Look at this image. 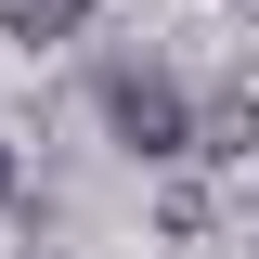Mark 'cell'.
Here are the masks:
<instances>
[{"label": "cell", "instance_id": "6da1fadb", "mask_svg": "<svg viewBox=\"0 0 259 259\" xmlns=\"http://www.w3.org/2000/svg\"><path fill=\"white\" fill-rule=\"evenodd\" d=\"M104 117H117L130 156H194V104H182V78H156V65H104Z\"/></svg>", "mask_w": 259, "mask_h": 259}, {"label": "cell", "instance_id": "3957f363", "mask_svg": "<svg viewBox=\"0 0 259 259\" xmlns=\"http://www.w3.org/2000/svg\"><path fill=\"white\" fill-rule=\"evenodd\" d=\"M194 143H207V156H246V143H259V104H221V117L194 130Z\"/></svg>", "mask_w": 259, "mask_h": 259}, {"label": "cell", "instance_id": "277c9868", "mask_svg": "<svg viewBox=\"0 0 259 259\" xmlns=\"http://www.w3.org/2000/svg\"><path fill=\"white\" fill-rule=\"evenodd\" d=\"M0 194H13V143H0Z\"/></svg>", "mask_w": 259, "mask_h": 259}, {"label": "cell", "instance_id": "7a4b0ae2", "mask_svg": "<svg viewBox=\"0 0 259 259\" xmlns=\"http://www.w3.org/2000/svg\"><path fill=\"white\" fill-rule=\"evenodd\" d=\"M78 13L91 0H13V39H78Z\"/></svg>", "mask_w": 259, "mask_h": 259}]
</instances>
